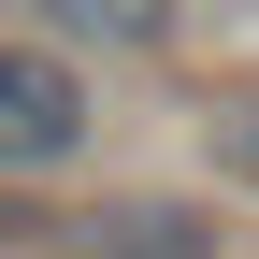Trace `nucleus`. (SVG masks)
Segmentation results:
<instances>
[{"label":"nucleus","mask_w":259,"mask_h":259,"mask_svg":"<svg viewBox=\"0 0 259 259\" xmlns=\"http://www.w3.org/2000/svg\"><path fill=\"white\" fill-rule=\"evenodd\" d=\"M101 144V87L58 44H0V173H72Z\"/></svg>","instance_id":"obj_1"},{"label":"nucleus","mask_w":259,"mask_h":259,"mask_svg":"<svg viewBox=\"0 0 259 259\" xmlns=\"http://www.w3.org/2000/svg\"><path fill=\"white\" fill-rule=\"evenodd\" d=\"M187 0H44V44L58 58H158Z\"/></svg>","instance_id":"obj_2"},{"label":"nucleus","mask_w":259,"mask_h":259,"mask_svg":"<svg viewBox=\"0 0 259 259\" xmlns=\"http://www.w3.org/2000/svg\"><path fill=\"white\" fill-rule=\"evenodd\" d=\"M72 231H87V259H216V216H187V202H101Z\"/></svg>","instance_id":"obj_3"},{"label":"nucleus","mask_w":259,"mask_h":259,"mask_svg":"<svg viewBox=\"0 0 259 259\" xmlns=\"http://www.w3.org/2000/svg\"><path fill=\"white\" fill-rule=\"evenodd\" d=\"M216 173L259 187V101H216Z\"/></svg>","instance_id":"obj_4"},{"label":"nucleus","mask_w":259,"mask_h":259,"mask_svg":"<svg viewBox=\"0 0 259 259\" xmlns=\"http://www.w3.org/2000/svg\"><path fill=\"white\" fill-rule=\"evenodd\" d=\"M216 15H231V0H216Z\"/></svg>","instance_id":"obj_5"}]
</instances>
